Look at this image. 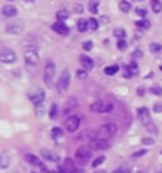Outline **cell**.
I'll list each match as a JSON object with an SVG mask.
<instances>
[{"instance_id": "cell-1", "label": "cell", "mask_w": 162, "mask_h": 173, "mask_svg": "<svg viewBox=\"0 0 162 173\" xmlns=\"http://www.w3.org/2000/svg\"><path fill=\"white\" fill-rule=\"evenodd\" d=\"M25 64L27 69H34L37 64H39V52H37L35 44L34 46H25Z\"/></svg>"}, {"instance_id": "cell-2", "label": "cell", "mask_w": 162, "mask_h": 173, "mask_svg": "<svg viewBox=\"0 0 162 173\" xmlns=\"http://www.w3.org/2000/svg\"><path fill=\"white\" fill-rule=\"evenodd\" d=\"M115 133H117L115 123H105V125L100 126V130H97V134H99L100 139H110Z\"/></svg>"}, {"instance_id": "cell-3", "label": "cell", "mask_w": 162, "mask_h": 173, "mask_svg": "<svg viewBox=\"0 0 162 173\" xmlns=\"http://www.w3.org/2000/svg\"><path fill=\"white\" fill-rule=\"evenodd\" d=\"M92 158V148H87V146H80L75 151V163L85 165L89 160Z\"/></svg>"}, {"instance_id": "cell-4", "label": "cell", "mask_w": 162, "mask_h": 173, "mask_svg": "<svg viewBox=\"0 0 162 173\" xmlns=\"http://www.w3.org/2000/svg\"><path fill=\"white\" fill-rule=\"evenodd\" d=\"M69 86H70V72H69V69H64V71L60 72L59 81H57V91L65 93L69 89Z\"/></svg>"}, {"instance_id": "cell-5", "label": "cell", "mask_w": 162, "mask_h": 173, "mask_svg": "<svg viewBox=\"0 0 162 173\" xmlns=\"http://www.w3.org/2000/svg\"><path fill=\"white\" fill-rule=\"evenodd\" d=\"M53 77H55V64H53L52 61H49V62L45 64V69H44V81H45V84L52 86Z\"/></svg>"}, {"instance_id": "cell-6", "label": "cell", "mask_w": 162, "mask_h": 173, "mask_svg": "<svg viewBox=\"0 0 162 173\" xmlns=\"http://www.w3.org/2000/svg\"><path fill=\"white\" fill-rule=\"evenodd\" d=\"M77 108H79L77 98H69L67 102H65V106H64V109H62V114H64L65 118H69V116H72L74 111H75Z\"/></svg>"}, {"instance_id": "cell-7", "label": "cell", "mask_w": 162, "mask_h": 173, "mask_svg": "<svg viewBox=\"0 0 162 173\" xmlns=\"http://www.w3.org/2000/svg\"><path fill=\"white\" fill-rule=\"evenodd\" d=\"M137 118H139L140 125H144L145 128L151 126V111L145 108V106H142V108L137 109Z\"/></svg>"}, {"instance_id": "cell-8", "label": "cell", "mask_w": 162, "mask_h": 173, "mask_svg": "<svg viewBox=\"0 0 162 173\" xmlns=\"http://www.w3.org/2000/svg\"><path fill=\"white\" fill-rule=\"evenodd\" d=\"M79 126H80V118H79L77 114H72V116L65 118V130L67 131L74 133V131L79 130Z\"/></svg>"}, {"instance_id": "cell-9", "label": "cell", "mask_w": 162, "mask_h": 173, "mask_svg": "<svg viewBox=\"0 0 162 173\" xmlns=\"http://www.w3.org/2000/svg\"><path fill=\"white\" fill-rule=\"evenodd\" d=\"M0 56H2V62L3 64H14L15 61H17V54H15L12 49H9V47H3Z\"/></svg>"}, {"instance_id": "cell-10", "label": "cell", "mask_w": 162, "mask_h": 173, "mask_svg": "<svg viewBox=\"0 0 162 173\" xmlns=\"http://www.w3.org/2000/svg\"><path fill=\"white\" fill-rule=\"evenodd\" d=\"M109 146H110V141H109V139H100V138H97V139H94V141H90V145H89V148H92V150H97V151L107 150Z\"/></svg>"}, {"instance_id": "cell-11", "label": "cell", "mask_w": 162, "mask_h": 173, "mask_svg": "<svg viewBox=\"0 0 162 173\" xmlns=\"http://www.w3.org/2000/svg\"><path fill=\"white\" fill-rule=\"evenodd\" d=\"M59 171L60 173H75V165H74V160L72 158H65L64 163L59 166Z\"/></svg>"}, {"instance_id": "cell-12", "label": "cell", "mask_w": 162, "mask_h": 173, "mask_svg": "<svg viewBox=\"0 0 162 173\" xmlns=\"http://www.w3.org/2000/svg\"><path fill=\"white\" fill-rule=\"evenodd\" d=\"M52 29L57 32V34H60V35H69V32H70V29L65 25L64 22H60V20H57V22L52 25Z\"/></svg>"}, {"instance_id": "cell-13", "label": "cell", "mask_w": 162, "mask_h": 173, "mask_svg": "<svg viewBox=\"0 0 162 173\" xmlns=\"http://www.w3.org/2000/svg\"><path fill=\"white\" fill-rule=\"evenodd\" d=\"M44 98H45V94L42 89H37L35 93H32L30 96H28V99H30L34 104H42V101H44Z\"/></svg>"}, {"instance_id": "cell-14", "label": "cell", "mask_w": 162, "mask_h": 173, "mask_svg": "<svg viewBox=\"0 0 162 173\" xmlns=\"http://www.w3.org/2000/svg\"><path fill=\"white\" fill-rule=\"evenodd\" d=\"M22 29H23V25L20 22H12V24H7L5 25V30L9 32V34H20Z\"/></svg>"}, {"instance_id": "cell-15", "label": "cell", "mask_w": 162, "mask_h": 173, "mask_svg": "<svg viewBox=\"0 0 162 173\" xmlns=\"http://www.w3.org/2000/svg\"><path fill=\"white\" fill-rule=\"evenodd\" d=\"M25 162H28L30 165H34V166L44 168V163L40 162V158H39V156H35V155H32V153H27L25 155Z\"/></svg>"}, {"instance_id": "cell-16", "label": "cell", "mask_w": 162, "mask_h": 173, "mask_svg": "<svg viewBox=\"0 0 162 173\" xmlns=\"http://www.w3.org/2000/svg\"><path fill=\"white\" fill-rule=\"evenodd\" d=\"M2 14H3V17H9V19L17 17V9H15L14 5H5L2 9Z\"/></svg>"}, {"instance_id": "cell-17", "label": "cell", "mask_w": 162, "mask_h": 173, "mask_svg": "<svg viewBox=\"0 0 162 173\" xmlns=\"http://www.w3.org/2000/svg\"><path fill=\"white\" fill-rule=\"evenodd\" d=\"M42 158H45L47 162H55V163H59L60 162V158L57 156L55 153H52V151H49V150H42Z\"/></svg>"}, {"instance_id": "cell-18", "label": "cell", "mask_w": 162, "mask_h": 173, "mask_svg": "<svg viewBox=\"0 0 162 173\" xmlns=\"http://www.w3.org/2000/svg\"><path fill=\"white\" fill-rule=\"evenodd\" d=\"M80 62L84 66V69H87V71H90V69L94 67V61L90 59L89 56H80Z\"/></svg>"}, {"instance_id": "cell-19", "label": "cell", "mask_w": 162, "mask_h": 173, "mask_svg": "<svg viewBox=\"0 0 162 173\" xmlns=\"http://www.w3.org/2000/svg\"><path fill=\"white\" fill-rule=\"evenodd\" d=\"M135 25H137V29L147 30V29H151V22H149L147 19H140V20H137V22H135Z\"/></svg>"}, {"instance_id": "cell-20", "label": "cell", "mask_w": 162, "mask_h": 173, "mask_svg": "<svg viewBox=\"0 0 162 173\" xmlns=\"http://www.w3.org/2000/svg\"><path fill=\"white\" fill-rule=\"evenodd\" d=\"M87 29H89V20L79 19V22H77V30H79V32H85Z\"/></svg>"}, {"instance_id": "cell-21", "label": "cell", "mask_w": 162, "mask_h": 173, "mask_svg": "<svg viewBox=\"0 0 162 173\" xmlns=\"http://www.w3.org/2000/svg\"><path fill=\"white\" fill-rule=\"evenodd\" d=\"M104 104H105V102H102V101H95V102H92V104H90V111H94V113H102Z\"/></svg>"}, {"instance_id": "cell-22", "label": "cell", "mask_w": 162, "mask_h": 173, "mask_svg": "<svg viewBox=\"0 0 162 173\" xmlns=\"http://www.w3.org/2000/svg\"><path fill=\"white\" fill-rule=\"evenodd\" d=\"M117 71H119V66H117V64H114V66H107V67L104 69V72H105L107 76H115V74H117Z\"/></svg>"}, {"instance_id": "cell-23", "label": "cell", "mask_w": 162, "mask_h": 173, "mask_svg": "<svg viewBox=\"0 0 162 173\" xmlns=\"http://www.w3.org/2000/svg\"><path fill=\"white\" fill-rule=\"evenodd\" d=\"M69 19V10L67 9H60L57 12V20H60V22H64V20Z\"/></svg>"}, {"instance_id": "cell-24", "label": "cell", "mask_w": 162, "mask_h": 173, "mask_svg": "<svg viewBox=\"0 0 162 173\" xmlns=\"http://www.w3.org/2000/svg\"><path fill=\"white\" fill-rule=\"evenodd\" d=\"M151 7H152V10L156 12V14L162 12V2L160 0H151Z\"/></svg>"}, {"instance_id": "cell-25", "label": "cell", "mask_w": 162, "mask_h": 173, "mask_svg": "<svg viewBox=\"0 0 162 173\" xmlns=\"http://www.w3.org/2000/svg\"><path fill=\"white\" fill-rule=\"evenodd\" d=\"M119 9L122 12H129L132 9V5H130V2H127V0H120V2H119Z\"/></svg>"}, {"instance_id": "cell-26", "label": "cell", "mask_w": 162, "mask_h": 173, "mask_svg": "<svg viewBox=\"0 0 162 173\" xmlns=\"http://www.w3.org/2000/svg\"><path fill=\"white\" fill-rule=\"evenodd\" d=\"M49 114H50L52 119H57V118H59V106H57L55 102L50 106V113H49Z\"/></svg>"}, {"instance_id": "cell-27", "label": "cell", "mask_w": 162, "mask_h": 173, "mask_svg": "<svg viewBox=\"0 0 162 173\" xmlns=\"http://www.w3.org/2000/svg\"><path fill=\"white\" fill-rule=\"evenodd\" d=\"M99 29V20L97 19H89V30H97Z\"/></svg>"}, {"instance_id": "cell-28", "label": "cell", "mask_w": 162, "mask_h": 173, "mask_svg": "<svg viewBox=\"0 0 162 173\" xmlns=\"http://www.w3.org/2000/svg\"><path fill=\"white\" fill-rule=\"evenodd\" d=\"M126 34H127V32L124 30V29H120V27H119V29H115V30H114V35L117 37L119 40H120V39H124V37H126Z\"/></svg>"}, {"instance_id": "cell-29", "label": "cell", "mask_w": 162, "mask_h": 173, "mask_svg": "<svg viewBox=\"0 0 162 173\" xmlns=\"http://www.w3.org/2000/svg\"><path fill=\"white\" fill-rule=\"evenodd\" d=\"M104 162H105V156H102V155H100L99 158H95L94 162H92V166H94V168H99Z\"/></svg>"}, {"instance_id": "cell-30", "label": "cell", "mask_w": 162, "mask_h": 173, "mask_svg": "<svg viewBox=\"0 0 162 173\" xmlns=\"http://www.w3.org/2000/svg\"><path fill=\"white\" fill-rule=\"evenodd\" d=\"M149 51H151V52H159V51H162V46H160V44H157V42H152L151 46H149Z\"/></svg>"}, {"instance_id": "cell-31", "label": "cell", "mask_w": 162, "mask_h": 173, "mask_svg": "<svg viewBox=\"0 0 162 173\" xmlns=\"http://www.w3.org/2000/svg\"><path fill=\"white\" fill-rule=\"evenodd\" d=\"M62 134H64V131H62L60 128H53V130H52V136L55 138V139L62 138Z\"/></svg>"}, {"instance_id": "cell-32", "label": "cell", "mask_w": 162, "mask_h": 173, "mask_svg": "<svg viewBox=\"0 0 162 173\" xmlns=\"http://www.w3.org/2000/svg\"><path fill=\"white\" fill-rule=\"evenodd\" d=\"M112 173H130V168H129L127 165H122V166H119L117 170H114Z\"/></svg>"}, {"instance_id": "cell-33", "label": "cell", "mask_w": 162, "mask_h": 173, "mask_svg": "<svg viewBox=\"0 0 162 173\" xmlns=\"http://www.w3.org/2000/svg\"><path fill=\"white\" fill-rule=\"evenodd\" d=\"M112 111H114V102H105L102 113H112Z\"/></svg>"}, {"instance_id": "cell-34", "label": "cell", "mask_w": 162, "mask_h": 173, "mask_svg": "<svg viewBox=\"0 0 162 173\" xmlns=\"http://www.w3.org/2000/svg\"><path fill=\"white\" fill-rule=\"evenodd\" d=\"M135 14L139 15V17H142V19H144L145 15H147V10H145L144 7H137V9H135Z\"/></svg>"}, {"instance_id": "cell-35", "label": "cell", "mask_w": 162, "mask_h": 173, "mask_svg": "<svg viewBox=\"0 0 162 173\" xmlns=\"http://www.w3.org/2000/svg\"><path fill=\"white\" fill-rule=\"evenodd\" d=\"M127 71L132 74V76H134V74H137V64L135 62H130L129 64V67H127Z\"/></svg>"}, {"instance_id": "cell-36", "label": "cell", "mask_w": 162, "mask_h": 173, "mask_svg": "<svg viewBox=\"0 0 162 173\" xmlns=\"http://www.w3.org/2000/svg\"><path fill=\"white\" fill-rule=\"evenodd\" d=\"M117 47L120 49V51H126V49H127V42H126V39L117 40Z\"/></svg>"}, {"instance_id": "cell-37", "label": "cell", "mask_w": 162, "mask_h": 173, "mask_svg": "<svg viewBox=\"0 0 162 173\" xmlns=\"http://www.w3.org/2000/svg\"><path fill=\"white\" fill-rule=\"evenodd\" d=\"M87 72H89L87 69H79V71H77V77H79V79H85Z\"/></svg>"}, {"instance_id": "cell-38", "label": "cell", "mask_w": 162, "mask_h": 173, "mask_svg": "<svg viewBox=\"0 0 162 173\" xmlns=\"http://www.w3.org/2000/svg\"><path fill=\"white\" fill-rule=\"evenodd\" d=\"M0 158H2V165H0V166L3 168V170H5L7 166H9V160H7V156H5V153H2L0 155Z\"/></svg>"}, {"instance_id": "cell-39", "label": "cell", "mask_w": 162, "mask_h": 173, "mask_svg": "<svg viewBox=\"0 0 162 173\" xmlns=\"http://www.w3.org/2000/svg\"><path fill=\"white\" fill-rule=\"evenodd\" d=\"M151 91H152V94H156V96H160V94H162V88H160V86H152Z\"/></svg>"}, {"instance_id": "cell-40", "label": "cell", "mask_w": 162, "mask_h": 173, "mask_svg": "<svg viewBox=\"0 0 162 173\" xmlns=\"http://www.w3.org/2000/svg\"><path fill=\"white\" fill-rule=\"evenodd\" d=\"M90 12H92V14H97V9H99V3H97V0H94L92 3H90Z\"/></svg>"}, {"instance_id": "cell-41", "label": "cell", "mask_w": 162, "mask_h": 173, "mask_svg": "<svg viewBox=\"0 0 162 173\" xmlns=\"http://www.w3.org/2000/svg\"><path fill=\"white\" fill-rule=\"evenodd\" d=\"M82 47H84V51H90V49H92V40H85V42L82 44Z\"/></svg>"}, {"instance_id": "cell-42", "label": "cell", "mask_w": 162, "mask_h": 173, "mask_svg": "<svg viewBox=\"0 0 162 173\" xmlns=\"http://www.w3.org/2000/svg\"><path fill=\"white\" fill-rule=\"evenodd\" d=\"M154 111L156 113H162V102H156L154 104Z\"/></svg>"}, {"instance_id": "cell-43", "label": "cell", "mask_w": 162, "mask_h": 173, "mask_svg": "<svg viewBox=\"0 0 162 173\" xmlns=\"http://www.w3.org/2000/svg\"><path fill=\"white\" fill-rule=\"evenodd\" d=\"M44 106L42 104H37V116H42V114H44Z\"/></svg>"}, {"instance_id": "cell-44", "label": "cell", "mask_w": 162, "mask_h": 173, "mask_svg": "<svg viewBox=\"0 0 162 173\" xmlns=\"http://www.w3.org/2000/svg\"><path fill=\"white\" fill-rule=\"evenodd\" d=\"M144 155H145V150H139L132 155V158H139V156H144Z\"/></svg>"}, {"instance_id": "cell-45", "label": "cell", "mask_w": 162, "mask_h": 173, "mask_svg": "<svg viewBox=\"0 0 162 173\" xmlns=\"http://www.w3.org/2000/svg\"><path fill=\"white\" fill-rule=\"evenodd\" d=\"M132 56H134V57H142V56H144V52L140 51V49H135L134 54H132Z\"/></svg>"}, {"instance_id": "cell-46", "label": "cell", "mask_w": 162, "mask_h": 173, "mask_svg": "<svg viewBox=\"0 0 162 173\" xmlns=\"http://www.w3.org/2000/svg\"><path fill=\"white\" fill-rule=\"evenodd\" d=\"M154 139L152 138H144V145H152Z\"/></svg>"}, {"instance_id": "cell-47", "label": "cell", "mask_w": 162, "mask_h": 173, "mask_svg": "<svg viewBox=\"0 0 162 173\" xmlns=\"http://www.w3.org/2000/svg\"><path fill=\"white\" fill-rule=\"evenodd\" d=\"M144 93H145L144 88H139V89H137V94H139V96H144Z\"/></svg>"}, {"instance_id": "cell-48", "label": "cell", "mask_w": 162, "mask_h": 173, "mask_svg": "<svg viewBox=\"0 0 162 173\" xmlns=\"http://www.w3.org/2000/svg\"><path fill=\"white\" fill-rule=\"evenodd\" d=\"M94 173H105L104 170H97V171H94Z\"/></svg>"}, {"instance_id": "cell-49", "label": "cell", "mask_w": 162, "mask_h": 173, "mask_svg": "<svg viewBox=\"0 0 162 173\" xmlns=\"http://www.w3.org/2000/svg\"><path fill=\"white\" fill-rule=\"evenodd\" d=\"M135 2H142V0H135Z\"/></svg>"}, {"instance_id": "cell-50", "label": "cell", "mask_w": 162, "mask_h": 173, "mask_svg": "<svg viewBox=\"0 0 162 173\" xmlns=\"http://www.w3.org/2000/svg\"><path fill=\"white\" fill-rule=\"evenodd\" d=\"M27 2H32V0H27Z\"/></svg>"}, {"instance_id": "cell-51", "label": "cell", "mask_w": 162, "mask_h": 173, "mask_svg": "<svg viewBox=\"0 0 162 173\" xmlns=\"http://www.w3.org/2000/svg\"><path fill=\"white\" fill-rule=\"evenodd\" d=\"M160 71H162V66H160Z\"/></svg>"}, {"instance_id": "cell-52", "label": "cell", "mask_w": 162, "mask_h": 173, "mask_svg": "<svg viewBox=\"0 0 162 173\" xmlns=\"http://www.w3.org/2000/svg\"><path fill=\"white\" fill-rule=\"evenodd\" d=\"M30 173H35V171H30Z\"/></svg>"}, {"instance_id": "cell-53", "label": "cell", "mask_w": 162, "mask_h": 173, "mask_svg": "<svg viewBox=\"0 0 162 173\" xmlns=\"http://www.w3.org/2000/svg\"><path fill=\"white\" fill-rule=\"evenodd\" d=\"M10 2H12V0H10Z\"/></svg>"}]
</instances>
